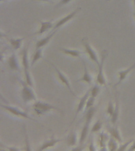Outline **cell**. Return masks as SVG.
Segmentation results:
<instances>
[{
  "mask_svg": "<svg viewBox=\"0 0 135 151\" xmlns=\"http://www.w3.org/2000/svg\"><path fill=\"white\" fill-rule=\"evenodd\" d=\"M21 64L23 66L25 80L26 83L33 87L34 86L33 80L32 79V75H31L30 69H29L31 64H29V61H28V44L24 48L21 52Z\"/></svg>",
  "mask_w": 135,
  "mask_h": 151,
  "instance_id": "obj_1",
  "label": "cell"
},
{
  "mask_svg": "<svg viewBox=\"0 0 135 151\" xmlns=\"http://www.w3.org/2000/svg\"><path fill=\"white\" fill-rule=\"evenodd\" d=\"M17 80L22 86V88L21 90V96L24 103L27 104L28 102H31V101H36V95L35 92L33 89V87L28 84L26 81H24L21 79L17 78Z\"/></svg>",
  "mask_w": 135,
  "mask_h": 151,
  "instance_id": "obj_2",
  "label": "cell"
},
{
  "mask_svg": "<svg viewBox=\"0 0 135 151\" xmlns=\"http://www.w3.org/2000/svg\"><path fill=\"white\" fill-rule=\"evenodd\" d=\"M33 109L38 116H42L52 110H57L58 112L62 113V111L57 106L47 102H44L41 101H35L33 105Z\"/></svg>",
  "mask_w": 135,
  "mask_h": 151,
  "instance_id": "obj_3",
  "label": "cell"
},
{
  "mask_svg": "<svg viewBox=\"0 0 135 151\" xmlns=\"http://www.w3.org/2000/svg\"><path fill=\"white\" fill-rule=\"evenodd\" d=\"M107 56H108V52L106 50H104L101 53V59H100L99 65H98L99 70H98L97 76V82L99 85H106V79L104 77V62L106 61Z\"/></svg>",
  "mask_w": 135,
  "mask_h": 151,
  "instance_id": "obj_4",
  "label": "cell"
},
{
  "mask_svg": "<svg viewBox=\"0 0 135 151\" xmlns=\"http://www.w3.org/2000/svg\"><path fill=\"white\" fill-rule=\"evenodd\" d=\"M1 107L2 109H4L7 112H9V113H11L12 115L16 116H19V117L25 118V119H27V120H33V121H35V122L37 123V120H36L35 119H33V117H31L30 116L28 115V113L27 112H25V111H22L21 109H19L15 106H8V105H3V104H1Z\"/></svg>",
  "mask_w": 135,
  "mask_h": 151,
  "instance_id": "obj_5",
  "label": "cell"
},
{
  "mask_svg": "<svg viewBox=\"0 0 135 151\" xmlns=\"http://www.w3.org/2000/svg\"><path fill=\"white\" fill-rule=\"evenodd\" d=\"M47 61V62H48V63H49L50 65H51L53 67V68H54V71H55V73H56L57 76H58V78H59V80H60V82H61L62 83H63V84L65 85L66 87H67V89L70 91V94H72L73 97L77 98V95H76V94L74 93V91H73V89H72V87H71L70 83L69 80L67 79V77L66 76V75H65L63 73H62L61 71L59 70V68H57L56 66L54 65V64L52 63V62H51V61Z\"/></svg>",
  "mask_w": 135,
  "mask_h": 151,
  "instance_id": "obj_6",
  "label": "cell"
},
{
  "mask_svg": "<svg viewBox=\"0 0 135 151\" xmlns=\"http://www.w3.org/2000/svg\"><path fill=\"white\" fill-rule=\"evenodd\" d=\"M81 42L83 43V46L85 47V53L88 54V56L89 57V58L92 60L93 62L97 64V65H99V58H98V56H97V53L95 51V50L92 48V47L90 45L89 40H87V38H84L82 40H81Z\"/></svg>",
  "mask_w": 135,
  "mask_h": 151,
  "instance_id": "obj_7",
  "label": "cell"
},
{
  "mask_svg": "<svg viewBox=\"0 0 135 151\" xmlns=\"http://www.w3.org/2000/svg\"><path fill=\"white\" fill-rule=\"evenodd\" d=\"M92 117L90 116H85V122L82 129H81V132L79 140H78V143H79L78 146H82V144L84 143V142L85 141V139L87 138L88 134H89V125L91 121H92Z\"/></svg>",
  "mask_w": 135,
  "mask_h": 151,
  "instance_id": "obj_8",
  "label": "cell"
},
{
  "mask_svg": "<svg viewBox=\"0 0 135 151\" xmlns=\"http://www.w3.org/2000/svg\"><path fill=\"white\" fill-rule=\"evenodd\" d=\"M81 9V7H78L77 9H74L73 12H71V13H70L69 14H67L66 17H62V18L59 19V21H57L56 23L54 24V30H56V29H58V28H59L61 26L64 25L65 24H66L68 21H70V20H72V19L75 17V15L77 14H78V12L80 11Z\"/></svg>",
  "mask_w": 135,
  "mask_h": 151,
  "instance_id": "obj_9",
  "label": "cell"
},
{
  "mask_svg": "<svg viewBox=\"0 0 135 151\" xmlns=\"http://www.w3.org/2000/svg\"><path fill=\"white\" fill-rule=\"evenodd\" d=\"M90 91H91V88L89 89L87 91L85 92V94L82 96V98L79 100V102L78 104V107H77V110H76L75 115L73 116V119L72 120V122L70 123V125L74 122V120H76V118L78 117V114L83 110V109L85 107V105H86V101H87L89 97L90 96Z\"/></svg>",
  "mask_w": 135,
  "mask_h": 151,
  "instance_id": "obj_10",
  "label": "cell"
},
{
  "mask_svg": "<svg viewBox=\"0 0 135 151\" xmlns=\"http://www.w3.org/2000/svg\"><path fill=\"white\" fill-rule=\"evenodd\" d=\"M62 141L61 139H56L54 137V134H52V137L50 138L49 139H47L45 142H44L39 148L37 149V150H47L48 148H51V147H53L56 144H58L59 142Z\"/></svg>",
  "mask_w": 135,
  "mask_h": 151,
  "instance_id": "obj_11",
  "label": "cell"
},
{
  "mask_svg": "<svg viewBox=\"0 0 135 151\" xmlns=\"http://www.w3.org/2000/svg\"><path fill=\"white\" fill-rule=\"evenodd\" d=\"M135 68V62L133 65H131L129 67V68H127L126 69H124V70H121V71H118V81H117V83H116L115 84V87H116L117 86H118V85H120L124 81V80L126 79V77L128 76V75H129V73L131 72V70L132 69H134V68Z\"/></svg>",
  "mask_w": 135,
  "mask_h": 151,
  "instance_id": "obj_12",
  "label": "cell"
},
{
  "mask_svg": "<svg viewBox=\"0 0 135 151\" xmlns=\"http://www.w3.org/2000/svg\"><path fill=\"white\" fill-rule=\"evenodd\" d=\"M118 92L116 90L115 87V110L111 116V122L113 125H116V123L118 121V116H119V101H118Z\"/></svg>",
  "mask_w": 135,
  "mask_h": 151,
  "instance_id": "obj_13",
  "label": "cell"
},
{
  "mask_svg": "<svg viewBox=\"0 0 135 151\" xmlns=\"http://www.w3.org/2000/svg\"><path fill=\"white\" fill-rule=\"evenodd\" d=\"M40 29L37 31V32H36L33 33L32 35H42L43 33L46 32L50 29H52V28H54V24L51 22V21H40Z\"/></svg>",
  "mask_w": 135,
  "mask_h": 151,
  "instance_id": "obj_14",
  "label": "cell"
},
{
  "mask_svg": "<svg viewBox=\"0 0 135 151\" xmlns=\"http://www.w3.org/2000/svg\"><path fill=\"white\" fill-rule=\"evenodd\" d=\"M7 63L9 68L13 71H17V72H20V67H19L18 61L16 55L14 53L9 57V58L7 59Z\"/></svg>",
  "mask_w": 135,
  "mask_h": 151,
  "instance_id": "obj_15",
  "label": "cell"
},
{
  "mask_svg": "<svg viewBox=\"0 0 135 151\" xmlns=\"http://www.w3.org/2000/svg\"><path fill=\"white\" fill-rule=\"evenodd\" d=\"M56 30H54L53 31V32L50 33L49 35H47L46 37L38 40L37 42H36V48H42V47L47 46V45L49 43L50 41H51V40L53 38L54 34L56 33Z\"/></svg>",
  "mask_w": 135,
  "mask_h": 151,
  "instance_id": "obj_16",
  "label": "cell"
},
{
  "mask_svg": "<svg viewBox=\"0 0 135 151\" xmlns=\"http://www.w3.org/2000/svg\"><path fill=\"white\" fill-rule=\"evenodd\" d=\"M83 66H84V73H83L82 77L78 80V82H85L88 84H91L92 82V76L90 75V73H89L88 71L87 66H86V64H85V61L82 60Z\"/></svg>",
  "mask_w": 135,
  "mask_h": 151,
  "instance_id": "obj_17",
  "label": "cell"
},
{
  "mask_svg": "<svg viewBox=\"0 0 135 151\" xmlns=\"http://www.w3.org/2000/svg\"><path fill=\"white\" fill-rule=\"evenodd\" d=\"M107 129H108V132L111 137H113L114 139H115L119 142H122L123 139H122V136H121L120 132L118 129V127H116V125H113V127H109L108 126Z\"/></svg>",
  "mask_w": 135,
  "mask_h": 151,
  "instance_id": "obj_18",
  "label": "cell"
},
{
  "mask_svg": "<svg viewBox=\"0 0 135 151\" xmlns=\"http://www.w3.org/2000/svg\"><path fill=\"white\" fill-rule=\"evenodd\" d=\"M59 50L62 51L63 54L66 55H70V56L73 57V58H80L81 52L78 50L74 49H68V48H59Z\"/></svg>",
  "mask_w": 135,
  "mask_h": 151,
  "instance_id": "obj_19",
  "label": "cell"
},
{
  "mask_svg": "<svg viewBox=\"0 0 135 151\" xmlns=\"http://www.w3.org/2000/svg\"><path fill=\"white\" fill-rule=\"evenodd\" d=\"M25 40V37L22 38H17V39H14V38H11V39H9V44L11 45V47H13V49L17 50H19L21 47V45H22V42Z\"/></svg>",
  "mask_w": 135,
  "mask_h": 151,
  "instance_id": "obj_20",
  "label": "cell"
},
{
  "mask_svg": "<svg viewBox=\"0 0 135 151\" xmlns=\"http://www.w3.org/2000/svg\"><path fill=\"white\" fill-rule=\"evenodd\" d=\"M43 58V51L42 48H36V50L34 52V54L33 55V58H32V61H31V66L33 67L34 65H35L36 62H37L39 60Z\"/></svg>",
  "mask_w": 135,
  "mask_h": 151,
  "instance_id": "obj_21",
  "label": "cell"
},
{
  "mask_svg": "<svg viewBox=\"0 0 135 151\" xmlns=\"http://www.w3.org/2000/svg\"><path fill=\"white\" fill-rule=\"evenodd\" d=\"M109 139H107V135L106 134H104V133H100L99 134V146H100V150H106L107 149L105 147V144H106V142Z\"/></svg>",
  "mask_w": 135,
  "mask_h": 151,
  "instance_id": "obj_22",
  "label": "cell"
},
{
  "mask_svg": "<svg viewBox=\"0 0 135 151\" xmlns=\"http://www.w3.org/2000/svg\"><path fill=\"white\" fill-rule=\"evenodd\" d=\"M77 142H78L77 134L73 132H71L66 138V142L68 144V146H76Z\"/></svg>",
  "mask_w": 135,
  "mask_h": 151,
  "instance_id": "obj_23",
  "label": "cell"
},
{
  "mask_svg": "<svg viewBox=\"0 0 135 151\" xmlns=\"http://www.w3.org/2000/svg\"><path fill=\"white\" fill-rule=\"evenodd\" d=\"M118 144H117V140L111 137L108 139L107 142V150H118Z\"/></svg>",
  "mask_w": 135,
  "mask_h": 151,
  "instance_id": "obj_24",
  "label": "cell"
},
{
  "mask_svg": "<svg viewBox=\"0 0 135 151\" xmlns=\"http://www.w3.org/2000/svg\"><path fill=\"white\" fill-rule=\"evenodd\" d=\"M102 125H103V124H102L101 121L99 120H97V122L95 123L92 128H91V131H90L91 134H93V133H96V132H99L102 128Z\"/></svg>",
  "mask_w": 135,
  "mask_h": 151,
  "instance_id": "obj_25",
  "label": "cell"
},
{
  "mask_svg": "<svg viewBox=\"0 0 135 151\" xmlns=\"http://www.w3.org/2000/svg\"><path fill=\"white\" fill-rule=\"evenodd\" d=\"M100 92V88H99V85L96 84L91 88V91H90V95L94 98H97L98 96V94Z\"/></svg>",
  "mask_w": 135,
  "mask_h": 151,
  "instance_id": "obj_26",
  "label": "cell"
},
{
  "mask_svg": "<svg viewBox=\"0 0 135 151\" xmlns=\"http://www.w3.org/2000/svg\"><path fill=\"white\" fill-rule=\"evenodd\" d=\"M114 110H115V105H114V103L112 102V101L110 100L108 104H107V114L108 116H111L114 113Z\"/></svg>",
  "mask_w": 135,
  "mask_h": 151,
  "instance_id": "obj_27",
  "label": "cell"
},
{
  "mask_svg": "<svg viewBox=\"0 0 135 151\" xmlns=\"http://www.w3.org/2000/svg\"><path fill=\"white\" fill-rule=\"evenodd\" d=\"M95 99H96V98L91 96V95L89 97V99H88L87 101H86V105H85V110H88L89 108L94 106Z\"/></svg>",
  "mask_w": 135,
  "mask_h": 151,
  "instance_id": "obj_28",
  "label": "cell"
},
{
  "mask_svg": "<svg viewBox=\"0 0 135 151\" xmlns=\"http://www.w3.org/2000/svg\"><path fill=\"white\" fill-rule=\"evenodd\" d=\"M23 131H24V135H25V150H30L31 149L29 147V142H28V136L27 131H26V127L25 125H23Z\"/></svg>",
  "mask_w": 135,
  "mask_h": 151,
  "instance_id": "obj_29",
  "label": "cell"
},
{
  "mask_svg": "<svg viewBox=\"0 0 135 151\" xmlns=\"http://www.w3.org/2000/svg\"><path fill=\"white\" fill-rule=\"evenodd\" d=\"M134 141V139H130V140L126 142V143H124V144H123V145H121V146H119V147H118V150H126V148H127V146H129V145H130V144L132 143V142Z\"/></svg>",
  "mask_w": 135,
  "mask_h": 151,
  "instance_id": "obj_30",
  "label": "cell"
},
{
  "mask_svg": "<svg viewBox=\"0 0 135 151\" xmlns=\"http://www.w3.org/2000/svg\"><path fill=\"white\" fill-rule=\"evenodd\" d=\"M71 1H72V0H60L57 6H63V5L68 4L69 2H70Z\"/></svg>",
  "mask_w": 135,
  "mask_h": 151,
  "instance_id": "obj_31",
  "label": "cell"
},
{
  "mask_svg": "<svg viewBox=\"0 0 135 151\" xmlns=\"http://www.w3.org/2000/svg\"><path fill=\"white\" fill-rule=\"evenodd\" d=\"M89 150L92 151L96 150V148H95L94 143H93V140H92V139L90 140V144H89Z\"/></svg>",
  "mask_w": 135,
  "mask_h": 151,
  "instance_id": "obj_32",
  "label": "cell"
},
{
  "mask_svg": "<svg viewBox=\"0 0 135 151\" xmlns=\"http://www.w3.org/2000/svg\"><path fill=\"white\" fill-rule=\"evenodd\" d=\"M129 150H135V141L133 142L132 145H131V146L129 148Z\"/></svg>",
  "mask_w": 135,
  "mask_h": 151,
  "instance_id": "obj_33",
  "label": "cell"
},
{
  "mask_svg": "<svg viewBox=\"0 0 135 151\" xmlns=\"http://www.w3.org/2000/svg\"><path fill=\"white\" fill-rule=\"evenodd\" d=\"M33 1H40V2H50V0H33Z\"/></svg>",
  "mask_w": 135,
  "mask_h": 151,
  "instance_id": "obj_34",
  "label": "cell"
},
{
  "mask_svg": "<svg viewBox=\"0 0 135 151\" xmlns=\"http://www.w3.org/2000/svg\"><path fill=\"white\" fill-rule=\"evenodd\" d=\"M134 9H135V0H134Z\"/></svg>",
  "mask_w": 135,
  "mask_h": 151,
  "instance_id": "obj_35",
  "label": "cell"
},
{
  "mask_svg": "<svg viewBox=\"0 0 135 151\" xmlns=\"http://www.w3.org/2000/svg\"><path fill=\"white\" fill-rule=\"evenodd\" d=\"M134 18H135V11H134Z\"/></svg>",
  "mask_w": 135,
  "mask_h": 151,
  "instance_id": "obj_36",
  "label": "cell"
},
{
  "mask_svg": "<svg viewBox=\"0 0 135 151\" xmlns=\"http://www.w3.org/2000/svg\"><path fill=\"white\" fill-rule=\"evenodd\" d=\"M107 1H110V0H107Z\"/></svg>",
  "mask_w": 135,
  "mask_h": 151,
  "instance_id": "obj_37",
  "label": "cell"
}]
</instances>
